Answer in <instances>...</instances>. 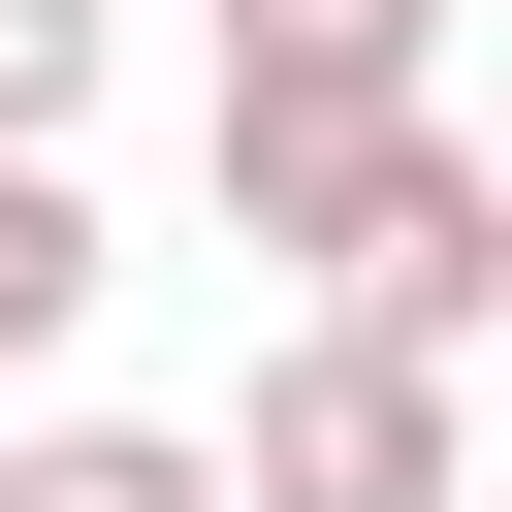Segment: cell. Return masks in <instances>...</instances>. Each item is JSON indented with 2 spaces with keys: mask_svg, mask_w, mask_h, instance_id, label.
Returning a JSON list of instances; mask_svg holds the SVG:
<instances>
[{
  "mask_svg": "<svg viewBox=\"0 0 512 512\" xmlns=\"http://www.w3.org/2000/svg\"><path fill=\"white\" fill-rule=\"evenodd\" d=\"M192 448H224V512H480V352H416V320H288L256 416H192Z\"/></svg>",
  "mask_w": 512,
  "mask_h": 512,
  "instance_id": "6da1fadb",
  "label": "cell"
},
{
  "mask_svg": "<svg viewBox=\"0 0 512 512\" xmlns=\"http://www.w3.org/2000/svg\"><path fill=\"white\" fill-rule=\"evenodd\" d=\"M416 64H448L416 0H224V224H256V256H320V192L416 128Z\"/></svg>",
  "mask_w": 512,
  "mask_h": 512,
  "instance_id": "7a4b0ae2",
  "label": "cell"
},
{
  "mask_svg": "<svg viewBox=\"0 0 512 512\" xmlns=\"http://www.w3.org/2000/svg\"><path fill=\"white\" fill-rule=\"evenodd\" d=\"M320 320H416V352H480V320H512V160H480L448 96L320 192Z\"/></svg>",
  "mask_w": 512,
  "mask_h": 512,
  "instance_id": "3957f363",
  "label": "cell"
},
{
  "mask_svg": "<svg viewBox=\"0 0 512 512\" xmlns=\"http://www.w3.org/2000/svg\"><path fill=\"white\" fill-rule=\"evenodd\" d=\"M96 320V192H64V128H0V384Z\"/></svg>",
  "mask_w": 512,
  "mask_h": 512,
  "instance_id": "277c9868",
  "label": "cell"
},
{
  "mask_svg": "<svg viewBox=\"0 0 512 512\" xmlns=\"http://www.w3.org/2000/svg\"><path fill=\"white\" fill-rule=\"evenodd\" d=\"M0 512H224V448H192V416H32Z\"/></svg>",
  "mask_w": 512,
  "mask_h": 512,
  "instance_id": "5b68a950",
  "label": "cell"
},
{
  "mask_svg": "<svg viewBox=\"0 0 512 512\" xmlns=\"http://www.w3.org/2000/svg\"><path fill=\"white\" fill-rule=\"evenodd\" d=\"M96 32L128 0H0V128H96Z\"/></svg>",
  "mask_w": 512,
  "mask_h": 512,
  "instance_id": "8992f818",
  "label": "cell"
},
{
  "mask_svg": "<svg viewBox=\"0 0 512 512\" xmlns=\"http://www.w3.org/2000/svg\"><path fill=\"white\" fill-rule=\"evenodd\" d=\"M416 32H448V0H416Z\"/></svg>",
  "mask_w": 512,
  "mask_h": 512,
  "instance_id": "52a82bcc",
  "label": "cell"
}]
</instances>
